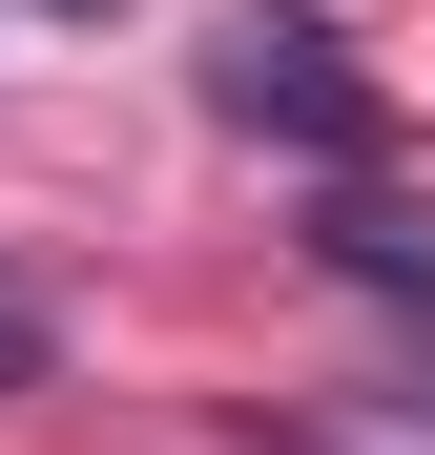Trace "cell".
<instances>
[{"label":"cell","instance_id":"cell-1","mask_svg":"<svg viewBox=\"0 0 435 455\" xmlns=\"http://www.w3.org/2000/svg\"><path fill=\"white\" fill-rule=\"evenodd\" d=\"M207 84H229V124L311 145V166H374V145H394V104L352 84V42L290 21V0H229V21H207Z\"/></svg>","mask_w":435,"mask_h":455},{"label":"cell","instance_id":"cell-2","mask_svg":"<svg viewBox=\"0 0 435 455\" xmlns=\"http://www.w3.org/2000/svg\"><path fill=\"white\" fill-rule=\"evenodd\" d=\"M332 269H374V290H435V249H415L394 207H332Z\"/></svg>","mask_w":435,"mask_h":455},{"label":"cell","instance_id":"cell-3","mask_svg":"<svg viewBox=\"0 0 435 455\" xmlns=\"http://www.w3.org/2000/svg\"><path fill=\"white\" fill-rule=\"evenodd\" d=\"M42 352H62V311H42L21 269H0V394H42Z\"/></svg>","mask_w":435,"mask_h":455},{"label":"cell","instance_id":"cell-4","mask_svg":"<svg viewBox=\"0 0 435 455\" xmlns=\"http://www.w3.org/2000/svg\"><path fill=\"white\" fill-rule=\"evenodd\" d=\"M21 21H104V0H21Z\"/></svg>","mask_w":435,"mask_h":455}]
</instances>
